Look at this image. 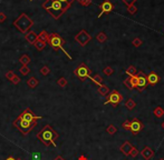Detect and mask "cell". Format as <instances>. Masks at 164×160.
I'll use <instances>...</instances> for the list:
<instances>
[{"label": "cell", "instance_id": "obj_50", "mask_svg": "<svg viewBox=\"0 0 164 160\" xmlns=\"http://www.w3.org/2000/svg\"><path fill=\"white\" fill-rule=\"evenodd\" d=\"M86 160H88V159H86Z\"/></svg>", "mask_w": 164, "mask_h": 160}, {"label": "cell", "instance_id": "obj_48", "mask_svg": "<svg viewBox=\"0 0 164 160\" xmlns=\"http://www.w3.org/2000/svg\"><path fill=\"white\" fill-rule=\"evenodd\" d=\"M162 128H163V129H164V122H163V123H162Z\"/></svg>", "mask_w": 164, "mask_h": 160}, {"label": "cell", "instance_id": "obj_25", "mask_svg": "<svg viewBox=\"0 0 164 160\" xmlns=\"http://www.w3.org/2000/svg\"><path fill=\"white\" fill-rule=\"evenodd\" d=\"M128 80H130L131 86H132V88H133V89L137 87V81H138V77H137V75H136V76H133V77H130Z\"/></svg>", "mask_w": 164, "mask_h": 160}, {"label": "cell", "instance_id": "obj_11", "mask_svg": "<svg viewBox=\"0 0 164 160\" xmlns=\"http://www.w3.org/2000/svg\"><path fill=\"white\" fill-rule=\"evenodd\" d=\"M137 77H138V81H137V90L138 91H143L144 88H146V86L149 85L146 76L144 75L142 71H137Z\"/></svg>", "mask_w": 164, "mask_h": 160}, {"label": "cell", "instance_id": "obj_35", "mask_svg": "<svg viewBox=\"0 0 164 160\" xmlns=\"http://www.w3.org/2000/svg\"><path fill=\"white\" fill-rule=\"evenodd\" d=\"M15 76H16V75H15V72H13L12 70H9V71L6 73V78H7L8 80H10V81L13 79V77H15Z\"/></svg>", "mask_w": 164, "mask_h": 160}, {"label": "cell", "instance_id": "obj_16", "mask_svg": "<svg viewBox=\"0 0 164 160\" xmlns=\"http://www.w3.org/2000/svg\"><path fill=\"white\" fill-rule=\"evenodd\" d=\"M132 148H133V146H132V143L130 142V141H125L123 145L121 146V148H120V150L123 152L125 156H127L128 153H130V151L132 150Z\"/></svg>", "mask_w": 164, "mask_h": 160}, {"label": "cell", "instance_id": "obj_7", "mask_svg": "<svg viewBox=\"0 0 164 160\" xmlns=\"http://www.w3.org/2000/svg\"><path fill=\"white\" fill-rule=\"evenodd\" d=\"M89 72H91V70L87 68V66H86L85 63H81V65L76 68V70H75L76 76L82 80V81H85L86 78H91V79H92V77L89 76Z\"/></svg>", "mask_w": 164, "mask_h": 160}, {"label": "cell", "instance_id": "obj_4", "mask_svg": "<svg viewBox=\"0 0 164 160\" xmlns=\"http://www.w3.org/2000/svg\"><path fill=\"white\" fill-rule=\"evenodd\" d=\"M48 43L50 45L51 47L54 48L55 50L57 49H62L64 52H65V55L69 58V59H72V57H71V55L69 53H67V51L65 50V48L63 47V45L65 43V40L63 39L62 37L58 35V33H51L50 36H49V40H48Z\"/></svg>", "mask_w": 164, "mask_h": 160}, {"label": "cell", "instance_id": "obj_13", "mask_svg": "<svg viewBox=\"0 0 164 160\" xmlns=\"http://www.w3.org/2000/svg\"><path fill=\"white\" fill-rule=\"evenodd\" d=\"M141 155L145 160H150L154 156V151L150 147H144L143 150L141 151Z\"/></svg>", "mask_w": 164, "mask_h": 160}, {"label": "cell", "instance_id": "obj_5", "mask_svg": "<svg viewBox=\"0 0 164 160\" xmlns=\"http://www.w3.org/2000/svg\"><path fill=\"white\" fill-rule=\"evenodd\" d=\"M13 125H15V127H17L18 129L20 130L21 132H22V135H27V133L37 125V121L30 122V121H26V120H22L18 118V119L13 122Z\"/></svg>", "mask_w": 164, "mask_h": 160}, {"label": "cell", "instance_id": "obj_36", "mask_svg": "<svg viewBox=\"0 0 164 160\" xmlns=\"http://www.w3.org/2000/svg\"><path fill=\"white\" fill-rule=\"evenodd\" d=\"M131 157H133V158H135L137 155H138V150H137V148H135V147H133L132 148V150L130 151V153H128Z\"/></svg>", "mask_w": 164, "mask_h": 160}, {"label": "cell", "instance_id": "obj_10", "mask_svg": "<svg viewBox=\"0 0 164 160\" xmlns=\"http://www.w3.org/2000/svg\"><path fill=\"white\" fill-rule=\"evenodd\" d=\"M99 8H101V12H99L97 18H101L104 13H110L114 9V6L110 0H105L102 5H99Z\"/></svg>", "mask_w": 164, "mask_h": 160}, {"label": "cell", "instance_id": "obj_8", "mask_svg": "<svg viewBox=\"0 0 164 160\" xmlns=\"http://www.w3.org/2000/svg\"><path fill=\"white\" fill-rule=\"evenodd\" d=\"M91 39H92V37L87 33L86 30L79 31V32L76 35V37H75V40H76L81 46H86V45L91 41Z\"/></svg>", "mask_w": 164, "mask_h": 160}, {"label": "cell", "instance_id": "obj_49", "mask_svg": "<svg viewBox=\"0 0 164 160\" xmlns=\"http://www.w3.org/2000/svg\"><path fill=\"white\" fill-rule=\"evenodd\" d=\"M159 160H164V159H163V158H161V159H159Z\"/></svg>", "mask_w": 164, "mask_h": 160}, {"label": "cell", "instance_id": "obj_26", "mask_svg": "<svg viewBox=\"0 0 164 160\" xmlns=\"http://www.w3.org/2000/svg\"><path fill=\"white\" fill-rule=\"evenodd\" d=\"M96 39H97L98 42H105L107 40V36L104 32H98L97 36H96Z\"/></svg>", "mask_w": 164, "mask_h": 160}, {"label": "cell", "instance_id": "obj_44", "mask_svg": "<svg viewBox=\"0 0 164 160\" xmlns=\"http://www.w3.org/2000/svg\"><path fill=\"white\" fill-rule=\"evenodd\" d=\"M59 1H62V2H66V3H68V5H72L75 0H59Z\"/></svg>", "mask_w": 164, "mask_h": 160}, {"label": "cell", "instance_id": "obj_47", "mask_svg": "<svg viewBox=\"0 0 164 160\" xmlns=\"http://www.w3.org/2000/svg\"><path fill=\"white\" fill-rule=\"evenodd\" d=\"M6 160H16V159H15V158H12V157H8Z\"/></svg>", "mask_w": 164, "mask_h": 160}, {"label": "cell", "instance_id": "obj_38", "mask_svg": "<svg viewBox=\"0 0 164 160\" xmlns=\"http://www.w3.org/2000/svg\"><path fill=\"white\" fill-rule=\"evenodd\" d=\"M122 127H123V129H125V130H130L131 129V121H128V120L124 121Z\"/></svg>", "mask_w": 164, "mask_h": 160}, {"label": "cell", "instance_id": "obj_22", "mask_svg": "<svg viewBox=\"0 0 164 160\" xmlns=\"http://www.w3.org/2000/svg\"><path fill=\"white\" fill-rule=\"evenodd\" d=\"M34 45H35L36 49L39 50V51H41V50H42L44 48H45V47H46V42H44V41H41V40H39V39L37 40V41H36Z\"/></svg>", "mask_w": 164, "mask_h": 160}, {"label": "cell", "instance_id": "obj_14", "mask_svg": "<svg viewBox=\"0 0 164 160\" xmlns=\"http://www.w3.org/2000/svg\"><path fill=\"white\" fill-rule=\"evenodd\" d=\"M25 38L29 43H35L38 40V35L34 31H28L27 33H25Z\"/></svg>", "mask_w": 164, "mask_h": 160}, {"label": "cell", "instance_id": "obj_43", "mask_svg": "<svg viewBox=\"0 0 164 160\" xmlns=\"http://www.w3.org/2000/svg\"><path fill=\"white\" fill-rule=\"evenodd\" d=\"M6 19H7L6 15H5L3 12H0V22H3V21H6Z\"/></svg>", "mask_w": 164, "mask_h": 160}, {"label": "cell", "instance_id": "obj_41", "mask_svg": "<svg viewBox=\"0 0 164 160\" xmlns=\"http://www.w3.org/2000/svg\"><path fill=\"white\" fill-rule=\"evenodd\" d=\"M122 1H123L124 3L128 7V6H131V5H134V2H135V1H137V0H122Z\"/></svg>", "mask_w": 164, "mask_h": 160}, {"label": "cell", "instance_id": "obj_31", "mask_svg": "<svg viewBox=\"0 0 164 160\" xmlns=\"http://www.w3.org/2000/svg\"><path fill=\"white\" fill-rule=\"evenodd\" d=\"M40 73L42 75V76H47V75H49V73H50V69H49L47 66H44V67L40 69Z\"/></svg>", "mask_w": 164, "mask_h": 160}, {"label": "cell", "instance_id": "obj_24", "mask_svg": "<svg viewBox=\"0 0 164 160\" xmlns=\"http://www.w3.org/2000/svg\"><path fill=\"white\" fill-rule=\"evenodd\" d=\"M125 107L127 108L128 110H133L135 107H136V103L133 99H128L126 102H125Z\"/></svg>", "mask_w": 164, "mask_h": 160}, {"label": "cell", "instance_id": "obj_6", "mask_svg": "<svg viewBox=\"0 0 164 160\" xmlns=\"http://www.w3.org/2000/svg\"><path fill=\"white\" fill-rule=\"evenodd\" d=\"M122 101H123V96H122V93H120L117 90H113V91H111L110 96L107 97V100H106L105 105L112 103L114 107H116V106H117L118 103H121Z\"/></svg>", "mask_w": 164, "mask_h": 160}, {"label": "cell", "instance_id": "obj_33", "mask_svg": "<svg viewBox=\"0 0 164 160\" xmlns=\"http://www.w3.org/2000/svg\"><path fill=\"white\" fill-rule=\"evenodd\" d=\"M103 72H104V75H106V76H111V75L114 73V70L113 68H111V67H106V68H104Z\"/></svg>", "mask_w": 164, "mask_h": 160}, {"label": "cell", "instance_id": "obj_3", "mask_svg": "<svg viewBox=\"0 0 164 160\" xmlns=\"http://www.w3.org/2000/svg\"><path fill=\"white\" fill-rule=\"evenodd\" d=\"M32 25H34L32 19L29 18L26 13H21L20 16L13 21V26L22 33H27L32 27Z\"/></svg>", "mask_w": 164, "mask_h": 160}, {"label": "cell", "instance_id": "obj_20", "mask_svg": "<svg viewBox=\"0 0 164 160\" xmlns=\"http://www.w3.org/2000/svg\"><path fill=\"white\" fill-rule=\"evenodd\" d=\"M154 116H155L156 118H162V117L164 116L163 108H161V107H156V108L154 109Z\"/></svg>", "mask_w": 164, "mask_h": 160}, {"label": "cell", "instance_id": "obj_19", "mask_svg": "<svg viewBox=\"0 0 164 160\" xmlns=\"http://www.w3.org/2000/svg\"><path fill=\"white\" fill-rule=\"evenodd\" d=\"M19 61L21 62L22 66H28V63L30 62V57L25 53V55H22L20 58H19Z\"/></svg>", "mask_w": 164, "mask_h": 160}, {"label": "cell", "instance_id": "obj_28", "mask_svg": "<svg viewBox=\"0 0 164 160\" xmlns=\"http://www.w3.org/2000/svg\"><path fill=\"white\" fill-rule=\"evenodd\" d=\"M19 71H20V73L22 76H27V75L30 72V69H29L28 66H22L20 69H19Z\"/></svg>", "mask_w": 164, "mask_h": 160}, {"label": "cell", "instance_id": "obj_42", "mask_svg": "<svg viewBox=\"0 0 164 160\" xmlns=\"http://www.w3.org/2000/svg\"><path fill=\"white\" fill-rule=\"evenodd\" d=\"M11 82H12L13 85H18V83L20 82V78H19V77H17V76H15V77H13V79L11 80Z\"/></svg>", "mask_w": 164, "mask_h": 160}, {"label": "cell", "instance_id": "obj_27", "mask_svg": "<svg viewBox=\"0 0 164 160\" xmlns=\"http://www.w3.org/2000/svg\"><path fill=\"white\" fill-rule=\"evenodd\" d=\"M92 80L96 83V85H98V86H101L102 85V81H103V78L99 76V75H95L94 77L92 78Z\"/></svg>", "mask_w": 164, "mask_h": 160}, {"label": "cell", "instance_id": "obj_9", "mask_svg": "<svg viewBox=\"0 0 164 160\" xmlns=\"http://www.w3.org/2000/svg\"><path fill=\"white\" fill-rule=\"evenodd\" d=\"M18 118H19V119H22V120H26V121L34 122V121H38V120L41 119L42 117H41V116H35V115L32 113V111L28 108V109L25 110V111L21 113Z\"/></svg>", "mask_w": 164, "mask_h": 160}, {"label": "cell", "instance_id": "obj_15", "mask_svg": "<svg viewBox=\"0 0 164 160\" xmlns=\"http://www.w3.org/2000/svg\"><path fill=\"white\" fill-rule=\"evenodd\" d=\"M146 79H147L149 85H156V83L160 81V77H159V75H157V73H155V72H151V73L146 77Z\"/></svg>", "mask_w": 164, "mask_h": 160}, {"label": "cell", "instance_id": "obj_2", "mask_svg": "<svg viewBox=\"0 0 164 160\" xmlns=\"http://www.w3.org/2000/svg\"><path fill=\"white\" fill-rule=\"evenodd\" d=\"M37 138L40 139V141L45 146L52 145L54 147H56L55 141L58 138V133H57L55 130L51 129V127L49 125H47V126H45V127L39 131V133L37 135Z\"/></svg>", "mask_w": 164, "mask_h": 160}, {"label": "cell", "instance_id": "obj_40", "mask_svg": "<svg viewBox=\"0 0 164 160\" xmlns=\"http://www.w3.org/2000/svg\"><path fill=\"white\" fill-rule=\"evenodd\" d=\"M124 86H126V87H127V88H128V89L130 90H133V88H132V86H131V82H130V80L128 79H126V80H124Z\"/></svg>", "mask_w": 164, "mask_h": 160}, {"label": "cell", "instance_id": "obj_29", "mask_svg": "<svg viewBox=\"0 0 164 160\" xmlns=\"http://www.w3.org/2000/svg\"><path fill=\"white\" fill-rule=\"evenodd\" d=\"M57 85L59 87H62V88H65L67 86V80L65 79L64 77H62V78H59V79L57 80Z\"/></svg>", "mask_w": 164, "mask_h": 160}, {"label": "cell", "instance_id": "obj_39", "mask_svg": "<svg viewBox=\"0 0 164 160\" xmlns=\"http://www.w3.org/2000/svg\"><path fill=\"white\" fill-rule=\"evenodd\" d=\"M133 46L134 47H140L141 45H142V40L140 39V38H135V39L133 40Z\"/></svg>", "mask_w": 164, "mask_h": 160}, {"label": "cell", "instance_id": "obj_30", "mask_svg": "<svg viewBox=\"0 0 164 160\" xmlns=\"http://www.w3.org/2000/svg\"><path fill=\"white\" fill-rule=\"evenodd\" d=\"M106 131H107V133H110V135H114V133L116 132V127H115L114 125H110V126L106 128Z\"/></svg>", "mask_w": 164, "mask_h": 160}, {"label": "cell", "instance_id": "obj_32", "mask_svg": "<svg viewBox=\"0 0 164 160\" xmlns=\"http://www.w3.org/2000/svg\"><path fill=\"white\" fill-rule=\"evenodd\" d=\"M127 11H128L131 15H135V13L137 12V8H136V6L131 5V6H128V7H127Z\"/></svg>", "mask_w": 164, "mask_h": 160}, {"label": "cell", "instance_id": "obj_34", "mask_svg": "<svg viewBox=\"0 0 164 160\" xmlns=\"http://www.w3.org/2000/svg\"><path fill=\"white\" fill-rule=\"evenodd\" d=\"M77 1L84 7H88L89 5H92V0H77Z\"/></svg>", "mask_w": 164, "mask_h": 160}, {"label": "cell", "instance_id": "obj_1", "mask_svg": "<svg viewBox=\"0 0 164 160\" xmlns=\"http://www.w3.org/2000/svg\"><path fill=\"white\" fill-rule=\"evenodd\" d=\"M71 7V5L62 2L59 0H46L42 3V8L47 10L51 16L54 17V19H59L64 12H66L67 9Z\"/></svg>", "mask_w": 164, "mask_h": 160}, {"label": "cell", "instance_id": "obj_23", "mask_svg": "<svg viewBox=\"0 0 164 160\" xmlns=\"http://www.w3.org/2000/svg\"><path fill=\"white\" fill-rule=\"evenodd\" d=\"M98 92L102 95V96H106L108 92H110V88L107 86H104V85H101L99 88H98Z\"/></svg>", "mask_w": 164, "mask_h": 160}, {"label": "cell", "instance_id": "obj_12", "mask_svg": "<svg viewBox=\"0 0 164 160\" xmlns=\"http://www.w3.org/2000/svg\"><path fill=\"white\" fill-rule=\"evenodd\" d=\"M143 129V123L138 119H133L131 121V131L133 132V135H137L141 130Z\"/></svg>", "mask_w": 164, "mask_h": 160}, {"label": "cell", "instance_id": "obj_37", "mask_svg": "<svg viewBox=\"0 0 164 160\" xmlns=\"http://www.w3.org/2000/svg\"><path fill=\"white\" fill-rule=\"evenodd\" d=\"M31 159L32 160H41V155L39 152H34L31 153Z\"/></svg>", "mask_w": 164, "mask_h": 160}, {"label": "cell", "instance_id": "obj_17", "mask_svg": "<svg viewBox=\"0 0 164 160\" xmlns=\"http://www.w3.org/2000/svg\"><path fill=\"white\" fill-rule=\"evenodd\" d=\"M38 83H39V81H38V79H36L35 77H31V78H29V79L27 80V86L29 87V88H36L37 86H38Z\"/></svg>", "mask_w": 164, "mask_h": 160}, {"label": "cell", "instance_id": "obj_46", "mask_svg": "<svg viewBox=\"0 0 164 160\" xmlns=\"http://www.w3.org/2000/svg\"><path fill=\"white\" fill-rule=\"evenodd\" d=\"M54 160H65V159L63 158L62 156H57V157H56V158H55Z\"/></svg>", "mask_w": 164, "mask_h": 160}, {"label": "cell", "instance_id": "obj_21", "mask_svg": "<svg viewBox=\"0 0 164 160\" xmlns=\"http://www.w3.org/2000/svg\"><path fill=\"white\" fill-rule=\"evenodd\" d=\"M125 72H126V75L130 76V77H133V76H136V75H137V70L135 69L133 66L128 67L127 69L125 70Z\"/></svg>", "mask_w": 164, "mask_h": 160}, {"label": "cell", "instance_id": "obj_18", "mask_svg": "<svg viewBox=\"0 0 164 160\" xmlns=\"http://www.w3.org/2000/svg\"><path fill=\"white\" fill-rule=\"evenodd\" d=\"M49 36H50V35H48V33H47V31H45V30H41L40 33L38 35V39L47 43V42H48V40H49Z\"/></svg>", "mask_w": 164, "mask_h": 160}, {"label": "cell", "instance_id": "obj_45", "mask_svg": "<svg viewBox=\"0 0 164 160\" xmlns=\"http://www.w3.org/2000/svg\"><path fill=\"white\" fill-rule=\"evenodd\" d=\"M86 159H87L86 156H79V157H78V160H86Z\"/></svg>", "mask_w": 164, "mask_h": 160}]
</instances>
